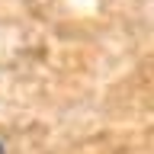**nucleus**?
<instances>
[{"mask_svg": "<svg viewBox=\"0 0 154 154\" xmlns=\"http://www.w3.org/2000/svg\"><path fill=\"white\" fill-rule=\"evenodd\" d=\"M0 154H7V144H3V141H0Z\"/></svg>", "mask_w": 154, "mask_h": 154, "instance_id": "nucleus-1", "label": "nucleus"}]
</instances>
